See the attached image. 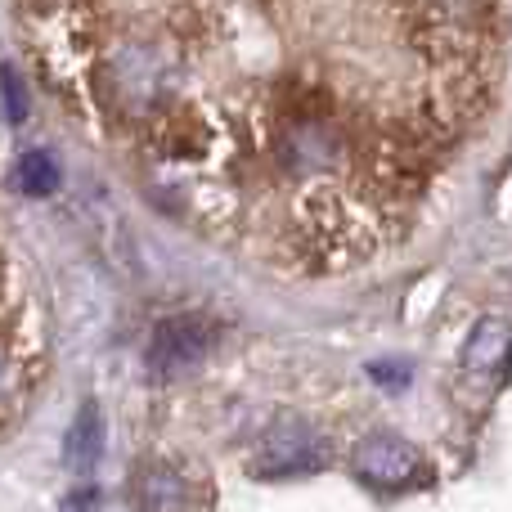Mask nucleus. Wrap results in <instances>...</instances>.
<instances>
[{
	"instance_id": "3",
	"label": "nucleus",
	"mask_w": 512,
	"mask_h": 512,
	"mask_svg": "<svg viewBox=\"0 0 512 512\" xmlns=\"http://www.w3.org/2000/svg\"><path fill=\"white\" fill-rule=\"evenodd\" d=\"M351 472L369 490H409L423 481V450L396 432H373L351 450Z\"/></svg>"
},
{
	"instance_id": "1",
	"label": "nucleus",
	"mask_w": 512,
	"mask_h": 512,
	"mask_svg": "<svg viewBox=\"0 0 512 512\" xmlns=\"http://www.w3.org/2000/svg\"><path fill=\"white\" fill-rule=\"evenodd\" d=\"M212 346H216V324L207 315H171L153 328L144 364H149V373L158 382H176L189 369H198Z\"/></svg>"
},
{
	"instance_id": "9",
	"label": "nucleus",
	"mask_w": 512,
	"mask_h": 512,
	"mask_svg": "<svg viewBox=\"0 0 512 512\" xmlns=\"http://www.w3.org/2000/svg\"><path fill=\"white\" fill-rule=\"evenodd\" d=\"M63 512H95V490H72Z\"/></svg>"
},
{
	"instance_id": "4",
	"label": "nucleus",
	"mask_w": 512,
	"mask_h": 512,
	"mask_svg": "<svg viewBox=\"0 0 512 512\" xmlns=\"http://www.w3.org/2000/svg\"><path fill=\"white\" fill-rule=\"evenodd\" d=\"M135 508L140 512H189L194 508V490L167 463H149L135 477Z\"/></svg>"
},
{
	"instance_id": "8",
	"label": "nucleus",
	"mask_w": 512,
	"mask_h": 512,
	"mask_svg": "<svg viewBox=\"0 0 512 512\" xmlns=\"http://www.w3.org/2000/svg\"><path fill=\"white\" fill-rule=\"evenodd\" d=\"M0 90H5V117L18 126L27 117V95H23V81L14 77V68H9V63L0 68Z\"/></svg>"
},
{
	"instance_id": "7",
	"label": "nucleus",
	"mask_w": 512,
	"mask_h": 512,
	"mask_svg": "<svg viewBox=\"0 0 512 512\" xmlns=\"http://www.w3.org/2000/svg\"><path fill=\"white\" fill-rule=\"evenodd\" d=\"M14 185L23 189L27 198H50L54 189H59V171H54V158H50V153H41V149L23 153V158H18V167H14Z\"/></svg>"
},
{
	"instance_id": "2",
	"label": "nucleus",
	"mask_w": 512,
	"mask_h": 512,
	"mask_svg": "<svg viewBox=\"0 0 512 512\" xmlns=\"http://www.w3.org/2000/svg\"><path fill=\"white\" fill-rule=\"evenodd\" d=\"M328 463V445L324 436L315 432L301 418H283L265 432L261 450L252 459V477L265 481H283V477H306V472H319Z\"/></svg>"
},
{
	"instance_id": "5",
	"label": "nucleus",
	"mask_w": 512,
	"mask_h": 512,
	"mask_svg": "<svg viewBox=\"0 0 512 512\" xmlns=\"http://www.w3.org/2000/svg\"><path fill=\"white\" fill-rule=\"evenodd\" d=\"M512 355V319L504 315H481L472 324L468 342H463V369L468 373H495Z\"/></svg>"
},
{
	"instance_id": "6",
	"label": "nucleus",
	"mask_w": 512,
	"mask_h": 512,
	"mask_svg": "<svg viewBox=\"0 0 512 512\" xmlns=\"http://www.w3.org/2000/svg\"><path fill=\"white\" fill-rule=\"evenodd\" d=\"M99 459H104V418H99L95 400H86L68 432V441H63V463H68L72 472H90Z\"/></svg>"
}]
</instances>
